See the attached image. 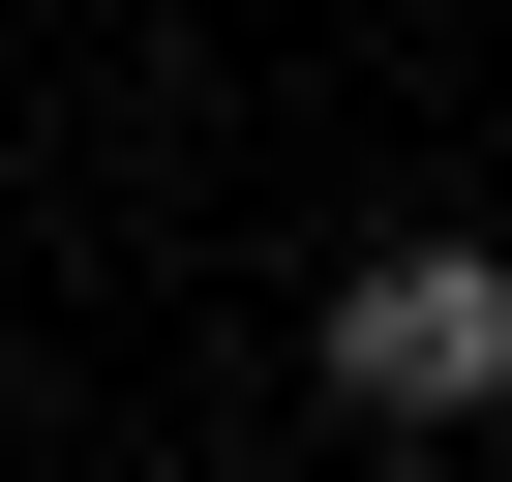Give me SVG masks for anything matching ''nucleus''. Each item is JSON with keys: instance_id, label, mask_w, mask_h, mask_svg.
Masks as SVG:
<instances>
[{"instance_id": "nucleus-1", "label": "nucleus", "mask_w": 512, "mask_h": 482, "mask_svg": "<svg viewBox=\"0 0 512 482\" xmlns=\"http://www.w3.org/2000/svg\"><path fill=\"white\" fill-rule=\"evenodd\" d=\"M302 362H332V422H422V452H452V422H512V241H452V211H422V241H362V272L302 302Z\"/></svg>"}]
</instances>
